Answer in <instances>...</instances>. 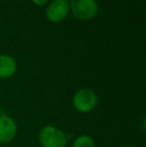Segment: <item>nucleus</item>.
<instances>
[{"mask_svg": "<svg viewBox=\"0 0 146 147\" xmlns=\"http://www.w3.org/2000/svg\"><path fill=\"white\" fill-rule=\"evenodd\" d=\"M39 143L42 147H66L67 135L58 127L46 125L39 131Z\"/></svg>", "mask_w": 146, "mask_h": 147, "instance_id": "1", "label": "nucleus"}, {"mask_svg": "<svg viewBox=\"0 0 146 147\" xmlns=\"http://www.w3.org/2000/svg\"><path fill=\"white\" fill-rule=\"evenodd\" d=\"M98 103V97L95 91L90 88H81L75 92L72 99L74 108L81 113L92 111Z\"/></svg>", "mask_w": 146, "mask_h": 147, "instance_id": "2", "label": "nucleus"}, {"mask_svg": "<svg viewBox=\"0 0 146 147\" xmlns=\"http://www.w3.org/2000/svg\"><path fill=\"white\" fill-rule=\"evenodd\" d=\"M69 9H71L76 18L88 20L97 14L98 5L95 0H72Z\"/></svg>", "mask_w": 146, "mask_h": 147, "instance_id": "3", "label": "nucleus"}, {"mask_svg": "<svg viewBox=\"0 0 146 147\" xmlns=\"http://www.w3.org/2000/svg\"><path fill=\"white\" fill-rule=\"evenodd\" d=\"M69 12V3L67 0H53L46 9V16L51 22H60Z\"/></svg>", "mask_w": 146, "mask_h": 147, "instance_id": "4", "label": "nucleus"}, {"mask_svg": "<svg viewBox=\"0 0 146 147\" xmlns=\"http://www.w3.org/2000/svg\"><path fill=\"white\" fill-rule=\"evenodd\" d=\"M17 134V124L12 117L6 114L0 116V143H8Z\"/></svg>", "mask_w": 146, "mask_h": 147, "instance_id": "5", "label": "nucleus"}, {"mask_svg": "<svg viewBox=\"0 0 146 147\" xmlns=\"http://www.w3.org/2000/svg\"><path fill=\"white\" fill-rule=\"evenodd\" d=\"M17 69V63L9 55H0V78L11 77Z\"/></svg>", "mask_w": 146, "mask_h": 147, "instance_id": "6", "label": "nucleus"}, {"mask_svg": "<svg viewBox=\"0 0 146 147\" xmlns=\"http://www.w3.org/2000/svg\"><path fill=\"white\" fill-rule=\"evenodd\" d=\"M72 147H95V142L91 136L83 134L75 138Z\"/></svg>", "mask_w": 146, "mask_h": 147, "instance_id": "7", "label": "nucleus"}, {"mask_svg": "<svg viewBox=\"0 0 146 147\" xmlns=\"http://www.w3.org/2000/svg\"><path fill=\"white\" fill-rule=\"evenodd\" d=\"M32 1H33L36 5L42 6V5H44V4L47 3V2H48V0H32Z\"/></svg>", "mask_w": 146, "mask_h": 147, "instance_id": "8", "label": "nucleus"}, {"mask_svg": "<svg viewBox=\"0 0 146 147\" xmlns=\"http://www.w3.org/2000/svg\"><path fill=\"white\" fill-rule=\"evenodd\" d=\"M123 147H133V146H130V145H125V146H123Z\"/></svg>", "mask_w": 146, "mask_h": 147, "instance_id": "9", "label": "nucleus"}, {"mask_svg": "<svg viewBox=\"0 0 146 147\" xmlns=\"http://www.w3.org/2000/svg\"><path fill=\"white\" fill-rule=\"evenodd\" d=\"M2 115V112H1V108H0V116Z\"/></svg>", "mask_w": 146, "mask_h": 147, "instance_id": "10", "label": "nucleus"}]
</instances>
